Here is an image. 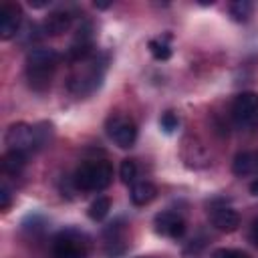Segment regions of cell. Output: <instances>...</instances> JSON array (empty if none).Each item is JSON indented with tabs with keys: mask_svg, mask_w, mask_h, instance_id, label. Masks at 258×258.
Here are the masks:
<instances>
[{
	"mask_svg": "<svg viewBox=\"0 0 258 258\" xmlns=\"http://www.w3.org/2000/svg\"><path fill=\"white\" fill-rule=\"evenodd\" d=\"M107 62H109L107 54H93V56L77 62L75 71L69 77V91L79 99L93 95L103 85Z\"/></svg>",
	"mask_w": 258,
	"mask_h": 258,
	"instance_id": "6da1fadb",
	"label": "cell"
},
{
	"mask_svg": "<svg viewBox=\"0 0 258 258\" xmlns=\"http://www.w3.org/2000/svg\"><path fill=\"white\" fill-rule=\"evenodd\" d=\"M52 137V125L48 121H40L36 125L28 123H14L6 129L4 141L8 149L12 151H22V153H34L40 151L42 147L48 145Z\"/></svg>",
	"mask_w": 258,
	"mask_h": 258,
	"instance_id": "7a4b0ae2",
	"label": "cell"
},
{
	"mask_svg": "<svg viewBox=\"0 0 258 258\" xmlns=\"http://www.w3.org/2000/svg\"><path fill=\"white\" fill-rule=\"evenodd\" d=\"M60 62V54L54 48L36 46L26 52V79L34 91H44L50 87V79Z\"/></svg>",
	"mask_w": 258,
	"mask_h": 258,
	"instance_id": "3957f363",
	"label": "cell"
},
{
	"mask_svg": "<svg viewBox=\"0 0 258 258\" xmlns=\"http://www.w3.org/2000/svg\"><path fill=\"white\" fill-rule=\"evenodd\" d=\"M113 181V167L109 161H85L77 167L73 175V183L81 191H103Z\"/></svg>",
	"mask_w": 258,
	"mask_h": 258,
	"instance_id": "277c9868",
	"label": "cell"
},
{
	"mask_svg": "<svg viewBox=\"0 0 258 258\" xmlns=\"http://www.w3.org/2000/svg\"><path fill=\"white\" fill-rule=\"evenodd\" d=\"M89 238L79 230H62L52 240L54 258H89Z\"/></svg>",
	"mask_w": 258,
	"mask_h": 258,
	"instance_id": "5b68a950",
	"label": "cell"
},
{
	"mask_svg": "<svg viewBox=\"0 0 258 258\" xmlns=\"http://www.w3.org/2000/svg\"><path fill=\"white\" fill-rule=\"evenodd\" d=\"M105 129H107V135L113 139V143L119 145L121 149L133 147L137 139V125L125 115H111L105 123Z\"/></svg>",
	"mask_w": 258,
	"mask_h": 258,
	"instance_id": "8992f818",
	"label": "cell"
},
{
	"mask_svg": "<svg viewBox=\"0 0 258 258\" xmlns=\"http://www.w3.org/2000/svg\"><path fill=\"white\" fill-rule=\"evenodd\" d=\"M232 117L236 123L240 125H248L256 119L258 115V93H252V91H244L240 95L234 97L232 101Z\"/></svg>",
	"mask_w": 258,
	"mask_h": 258,
	"instance_id": "52a82bcc",
	"label": "cell"
},
{
	"mask_svg": "<svg viewBox=\"0 0 258 258\" xmlns=\"http://www.w3.org/2000/svg\"><path fill=\"white\" fill-rule=\"evenodd\" d=\"M93 54H95L93 52V26L89 22H85V24L79 26L77 36H75V40L71 42V46L67 50V58L77 64V62H81V60H85Z\"/></svg>",
	"mask_w": 258,
	"mask_h": 258,
	"instance_id": "ba28073f",
	"label": "cell"
},
{
	"mask_svg": "<svg viewBox=\"0 0 258 258\" xmlns=\"http://www.w3.org/2000/svg\"><path fill=\"white\" fill-rule=\"evenodd\" d=\"M20 24H22L20 6L12 4V2H4L2 8H0V38L2 40H10V38L18 36Z\"/></svg>",
	"mask_w": 258,
	"mask_h": 258,
	"instance_id": "9c48e42d",
	"label": "cell"
},
{
	"mask_svg": "<svg viewBox=\"0 0 258 258\" xmlns=\"http://www.w3.org/2000/svg\"><path fill=\"white\" fill-rule=\"evenodd\" d=\"M153 226L157 234L167 236V238H181L185 232V220L177 212H171V210L159 212L153 220Z\"/></svg>",
	"mask_w": 258,
	"mask_h": 258,
	"instance_id": "30bf717a",
	"label": "cell"
},
{
	"mask_svg": "<svg viewBox=\"0 0 258 258\" xmlns=\"http://www.w3.org/2000/svg\"><path fill=\"white\" fill-rule=\"evenodd\" d=\"M73 12L67 10V8H58V10H52L48 12V16L44 18L42 22V30L50 36H60L64 34L71 26H73Z\"/></svg>",
	"mask_w": 258,
	"mask_h": 258,
	"instance_id": "8fae6325",
	"label": "cell"
},
{
	"mask_svg": "<svg viewBox=\"0 0 258 258\" xmlns=\"http://www.w3.org/2000/svg\"><path fill=\"white\" fill-rule=\"evenodd\" d=\"M210 218H212V224H214L218 230H222V232H234V230H238V226H240V216H238V212L232 210V208H228V206L214 208L212 214H210Z\"/></svg>",
	"mask_w": 258,
	"mask_h": 258,
	"instance_id": "7c38bea8",
	"label": "cell"
},
{
	"mask_svg": "<svg viewBox=\"0 0 258 258\" xmlns=\"http://www.w3.org/2000/svg\"><path fill=\"white\" fill-rule=\"evenodd\" d=\"M232 171L238 177L258 175V151H242L232 161Z\"/></svg>",
	"mask_w": 258,
	"mask_h": 258,
	"instance_id": "4fadbf2b",
	"label": "cell"
},
{
	"mask_svg": "<svg viewBox=\"0 0 258 258\" xmlns=\"http://www.w3.org/2000/svg\"><path fill=\"white\" fill-rule=\"evenodd\" d=\"M155 194H157V187L151 181H137V183L131 185L129 198L135 206H145L155 198Z\"/></svg>",
	"mask_w": 258,
	"mask_h": 258,
	"instance_id": "5bb4252c",
	"label": "cell"
},
{
	"mask_svg": "<svg viewBox=\"0 0 258 258\" xmlns=\"http://www.w3.org/2000/svg\"><path fill=\"white\" fill-rule=\"evenodd\" d=\"M26 165V153L22 151H12L8 149L4 155H2V169L10 175H18Z\"/></svg>",
	"mask_w": 258,
	"mask_h": 258,
	"instance_id": "9a60e30c",
	"label": "cell"
},
{
	"mask_svg": "<svg viewBox=\"0 0 258 258\" xmlns=\"http://www.w3.org/2000/svg\"><path fill=\"white\" fill-rule=\"evenodd\" d=\"M230 14L236 22H246L252 16V2L248 0H236L230 6Z\"/></svg>",
	"mask_w": 258,
	"mask_h": 258,
	"instance_id": "2e32d148",
	"label": "cell"
},
{
	"mask_svg": "<svg viewBox=\"0 0 258 258\" xmlns=\"http://www.w3.org/2000/svg\"><path fill=\"white\" fill-rule=\"evenodd\" d=\"M109 210H111V202H109V198L101 196V198H97V200L89 206V218L95 220V222H99V220H103V218L109 214Z\"/></svg>",
	"mask_w": 258,
	"mask_h": 258,
	"instance_id": "e0dca14e",
	"label": "cell"
},
{
	"mask_svg": "<svg viewBox=\"0 0 258 258\" xmlns=\"http://www.w3.org/2000/svg\"><path fill=\"white\" fill-rule=\"evenodd\" d=\"M149 50H151L153 58H157V60H167V58L171 56V48H169V44H167L165 40H161V38H153V40H149Z\"/></svg>",
	"mask_w": 258,
	"mask_h": 258,
	"instance_id": "ac0fdd59",
	"label": "cell"
},
{
	"mask_svg": "<svg viewBox=\"0 0 258 258\" xmlns=\"http://www.w3.org/2000/svg\"><path fill=\"white\" fill-rule=\"evenodd\" d=\"M119 177L123 183H133L137 177V163L133 159H123L119 167Z\"/></svg>",
	"mask_w": 258,
	"mask_h": 258,
	"instance_id": "d6986e66",
	"label": "cell"
},
{
	"mask_svg": "<svg viewBox=\"0 0 258 258\" xmlns=\"http://www.w3.org/2000/svg\"><path fill=\"white\" fill-rule=\"evenodd\" d=\"M177 115L175 113H171V111H167V113H163L161 115V127H163V131L165 133H171L173 129H177Z\"/></svg>",
	"mask_w": 258,
	"mask_h": 258,
	"instance_id": "ffe728a7",
	"label": "cell"
},
{
	"mask_svg": "<svg viewBox=\"0 0 258 258\" xmlns=\"http://www.w3.org/2000/svg\"><path fill=\"white\" fill-rule=\"evenodd\" d=\"M12 204V189L6 181L0 183V210H8Z\"/></svg>",
	"mask_w": 258,
	"mask_h": 258,
	"instance_id": "44dd1931",
	"label": "cell"
},
{
	"mask_svg": "<svg viewBox=\"0 0 258 258\" xmlns=\"http://www.w3.org/2000/svg\"><path fill=\"white\" fill-rule=\"evenodd\" d=\"M212 258H248V256H246L244 252H240V250H232V248H218V250H214Z\"/></svg>",
	"mask_w": 258,
	"mask_h": 258,
	"instance_id": "7402d4cb",
	"label": "cell"
},
{
	"mask_svg": "<svg viewBox=\"0 0 258 258\" xmlns=\"http://www.w3.org/2000/svg\"><path fill=\"white\" fill-rule=\"evenodd\" d=\"M250 242L254 246H258V220L252 222V228H250Z\"/></svg>",
	"mask_w": 258,
	"mask_h": 258,
	"instance_id": "603a6c76",
	"label": "cell"
},
{
	"mask_svg": "<svg viewBox=\"0 0 258 258\" xmlns=\"http://www.w3.org/2000/svg\"><path fill=\"white\" fill-rule=\"evenodd\" d=\"M250 194L258 198V177H256V179H254V181L250 183Z\"/></svg>",
	"mask_w": 258,
	"mask_h": 258,
	"instance_id": "cb8c5ba5",
	"label": "cell"
},
{
	"mask_svg": "<svg viewBox=\"0 0 258 258\" xmlns=\"http://www.w3.org/2000/svg\"><path fill=\"white\" fill-rule=\"evenodd\" d=\"M95 6H97V8H107L109 4H107V2H95Z\"/></svg>",
	"mask_w": 258,
	"mask_h": 258,
	"instance_id": "d4e9b609",
	"label": "cell"
}]
</instances>
